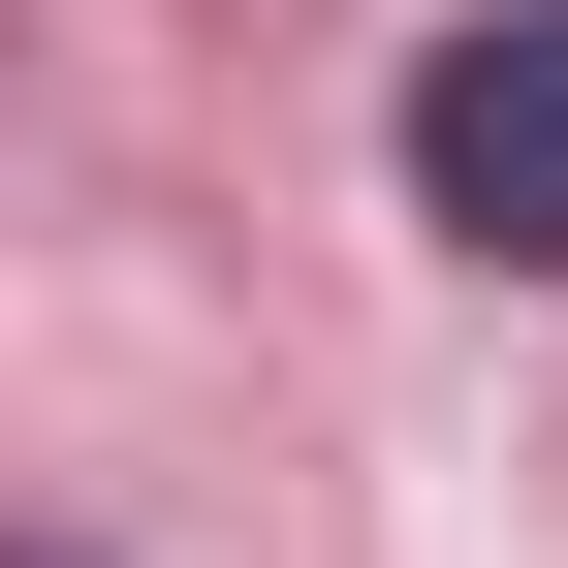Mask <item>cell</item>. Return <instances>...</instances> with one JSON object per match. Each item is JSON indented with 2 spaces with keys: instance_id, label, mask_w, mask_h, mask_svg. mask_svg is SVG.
Wrapping results in <instances>:
<instances>
[{
  "instance_id": "obj_2",
  "label": "cell",
  "mask_w": 568,
  "mask_h": 568,
  "mask_svg": "<svg viewBox=\"0 0 568 568\" xmlns=\"http://www.w3.org/2000/svg\"><path fill=\"white\" fill-rule=\"evenodd\" d=\"M0 568H95V537H0Z\"/></svg>"
},
{
  "instance_id": "obj_1",
  "label": "cell",
  "mask_w": 568,
  "mask_h": 568,
  "mask_svg": "<svg viewBox=\"0 0 568 568\" xmlns=\"http://www.w3.org/2000/svg\"><path fill=\"white\" fill-rule=\"evenodd\" d=\"M410 190H443V253L568 284V0H474V32L410 63Z\"/></svg>"
}]
</instances>
